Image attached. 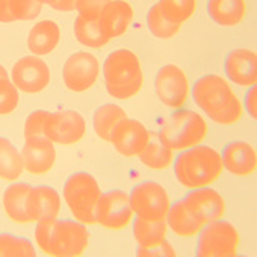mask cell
<instances>
[{
    "instance_id": "9",
    "label": "cell",
    "mask_w": 257,
    "mask_h": 257,
    "mask_svg": "<svg viewBox=\"0 0 257 257\" xmlns=\"http://www.w3.org/2000/svg\"><path fill=\"white\" fill-rule=\"evenodd\" d=\"M134 210L128 194L121 189H110L101 192L95 207V224L109 230H121L132 222Z\"/></svg>"
},
{
    "instance_id": "39",
    "label": "cell",
    "mask_w": 257,
    "mask_h": 257,
    "mask_svg": "<svg viewBox=\"0 0 257 257\" xmlns=\"http://www.w3.org/2000/svg\"><path fill=\"white\" fill-rule=\"evenodd\" d=\"M243 107L248 115L257 119V85H251L243 98Z\"/></svg>"
},
{
    "instance_id": "37",
    "label": "cell",
    "mask_w": 257,
    "mask_h": 257,
    "mask_svg": "<svg viewBox=\"0 0 257 257\" xmlns=\"http://www.w3.org/2000/svg\"><path fill=\"white\" fill-rule=\"evenodd\" d=\"M55 219H43V221L37 222V230H35L37 245L46 254H49V245H50V237H52V230H53Z\"/></svg>"
},
{
    "instance_id": "5",
    "label": "cell",
    "mask_w": 257,
    "mask_h": 257,
    "mask_svg": "<svg viewBox=\"0 0 257 257\" xmlns=\"http://www.w3.org/2000/svg\"><path fill=\"white\" fill-rule=\"evenodd\" d=\"M64 200L73 216L83 224H95V207L101 197L97 180L85 173H73L64 185Z\"/></svg>"
},
{
    "instance_id": "43",
    "label": "cell",
    "mask_w": 257,
    "mask_h": 257,
    "mask_svg": "<svg viewBox=\"0 0 257 257\" xmlns=\"http://www.w3.org/2000/svg\"><path fill=\"white\" fill-rule=\"evenodd\" d=\"M40 2H41L43 5H44V4H47V5H50V7H52V5L56 2V0H40Z\"/></svg>"
},
{
    "instance_id": "25",
    "label": "cell",
    "mask_w": 257,
    "mask_h": 257,
    "mask_svg": "<svg viewBox=\"0 0 257 257\" xmlns=\"http://www.w3.org/2000/svg\"><path fill=\"white\" fill-rule=\"evenodd\" d=\"M124 118H127L125 110L113 103H106L101 104L95 109L94 116H92V127L94 132L97 134L98 138H101L103 141L110 143V137L113 128L118 125V122H121Z\"/></svg>"
},
{
    "instance_id": "36",
    "label": "cell",
    "mask_w": 257,
    "mask_h": 257,
    "mask_svg": "<svg viewBox=\"0 0 257 257\" xmlns=\"http://www.w3.org/2000/svg\"><path fill=\"white\" fill-rule=\"evenodd\" d=\"M110 2V0H77L76 11L79 16L88 20H97L103 11V8Z\"/></svg>"
},
{
    "instance_id": "12",
    "label": "cell",
    "mask_w": 257,
    "mask_h": 257,
    "mask_svg": "<svg viewBox=\"0 0 257 257\" xmlns=\"http://www.w3.org/2000/svg\"><path fill=\"white\" fill-rule=\"evenodd\" d=\"M100 74L98 59L88 52L71 55L62 68V79L67 89L73 92H85L92 88Z\"/></svg>"
},
{
    "instance_id": "26",
    "label": "cell",
    "mask_w": 257,
    "mask_h": 257,
    "mask_svg": "<svg viewBox=\"0 0 257 257\" xmlns=\"http://www.w3.org/2000/svg\"><path fill=\"white\" fill-rule=\"evenodd\" d=\"M173 150L165 146V143L161 140L159 134L150 132L149 143L146 149L140 155V161L143 165H146L150 170H167L173 164Z\"/></svg>"
},
{
    "instance_id": "17",
    "label": "cell",
    "mask_w": 257,
    "mask_h": 257,
    "mask_svg": "<svg viewBox=\"0 0 257 257\" xmlns=\"http://www.w3.org/2000/svg\"><path fill=\"white\" fill-rule=\"evenodd\" d=\"M222 170L233 176L245 177L257 168V153L254 147L243 141H231L224 146L221 152Z\"/></svg>"
},
{
    "instance_id": "15",
    "label": "cell",
    "mask_w": 257,
    "mask_h": 257,
    "mask_svg": "<svg viewBox=\"0 0 257 257\" xmlns=\"http://www.w3.org/2000/svg\"><path fill=\"white\" fill-rule=\"evenodd\" d=\"M183 201L186 203L191 213L203 225L222 218L225 212V203H224L222 195L209 186L191 189L183 197Z\"/></svg>"
},
{
    "instance_id": "32",
    "label": "cell",
    "mask_w": 257,
    "mask_h": 257,
    "mask_svg": "<svg viewBox=\"0 0 257 257\" xmlns=\"http://www.w3.org/2000/svg\"><path fill=\"white\" fill-rule=\"evenodd\" d=\"M158 4L164 16L180 26L188 22L197 10V0H159Z\"/></svg>"
},
{
    "instance_id": "41",
    "label": "cell",
    "mask_w": 257,
    "mask_h": 257,
    "mask_svg": "<svg viewBox=\"0 0 257 257\" xmlns=\"http://www.w3.org/2000/svg\"><path fill=\"white\" fill-rule=\"evenodd\" d=\"M76 2L77 0H56V2L52 5L53 10L61 11V13H70L76 10Z\"/></svg>"
},
{
    "instance_id": "16",
    "label": "cell",
    "mask_w": 257,
    "mask_h": 257,
    "mask_svg": "<svg viewBox=\"0 0 257 257\" xmlns=\"http://www.w3.org/2000/svg\"><path fill=\"white\" fill-rule=\"evenodd\" d=\"M224 71L230 82L239 86L257 83V55L249 49H234L224 59Z\"/></svg>"
},
{
    "instance_id": "4",
    "label": "cell",
    "mask_w": 257,
    "mask_h": 257,
    "mask_svg": "<svg viewBox=\"0 0 257 257\" xmlns=\"http://www.w3.org/2000/svg\"><path fill=\"white\" fill-rule=\"evenodd\" d=\"M171 150H186L198 146L207 137L206 119L189 109H177L162 124L158 132Z\"/></svg>"
},
{
    "instance_id": "29",
    "label": "cell",
    "mask_w": 257,
    "mask_h": 257,
    "mask_svg": "<svg viewBox=\"0 0 257 257\" xmlns=\"http://www.w3.org/2000/svg\"><path fill=\"white\" fill-rule=\"evenodd\" d=\"M74 35L82 46L89 49H100L109 43V40L101 32L98 19L88 20L82 16H77L74 22Z\"/></svg>"
},
{
    "instance_id": "3",
    "label": "cell",
    "mask_w": 257,
    "mask_h": 257,
    "mask_svg": "<svg viewBox=\"0 0 257 257\" xmlns=\"http://www.w3.org/2000/svg\"><path fill=\"white\" fill-rule=\"evenodd\" d=\"M103 77L110 97L116 100L132 98L144 82L140 58L128 49L113 50L103 62Z\"/></svg>"
},
{
    "instance_id": "2",
    "label": "cell",
    "mask_w": 257,
    "mask_h": 257,
    "mask_svg": "<svg viewBox=\"0 0 257 257\" xmlns=\"http://www.w3.org/2000/svg\"><path fill=\"white\" fill-rule=\"evenodd\" d=\"M221 173V155L209 146L198 144L182 150L174 159V176L182 186L189 189L212 185Z\"/></svg>"
},
{
    "instance_id": "7",
    "label": "cell",
    "mask_w": 257,
    "mask_h": 257,
    "mask_svg": "<svg viewBox=\"0 0 257 257\" xmlns=\"http://www.w3.org/2000/svg\"><path fill=\"white\" fill-rule=\"evenodd\" d=\"M89 242V231L80 221L55 219L49 255L56 257H77L85 252Z\"/></svg>"
},
{
    "instance_id": "34",
    "label": "cell",
    "mask_w": 257,
    "mask_h": 257,
    "mask_svg": "<svg viewBox=\"0 0 257 257\" xmlns=\"http://www.w3.org/2000/svg\"><path fill=\"white\" fill-rule=\"evenodd\" d=\"M19 89L11 79H0V115H8L19 104Z\"/></svg>"
},
{
    "instance_id": "24",
    "label": "cell",
    "mask_w": 257,
    "mask_h": 257,
    "mask_svg": "<svg viewBox=\"0 0 257 257\" xmlns=\"http://www.w3.org/2000/svg\"><path fill=\"white\" fill-rule=\"evenodd\" d=\"M31 189H32V185L25 183V182H17L8 186L4 194L5 212L13 221L19 224L31 222L28 210H26V201H28V195Z\"/></svg>"
},
{
    "instance_id": "42",
    "label": "cell",
    "mask_w": 257,
    "mask_h": 257,
    "mask_svg": "<svg viewBox=\"0 0 257 257\" xmlns=\"http://www.w3.org/2000/svg\"><path fill=\"white\" fill-rule=\"evenodd\" d=\"M0 79H10V73L4 65H0Z\"/></svg>"
},
{
    "instance_id": "40",
    "label": "cell",
    "mask_w": 257,
    "mask_h": 257,
    "mask_svg": "<svg viewBox=\"0 0 257 257\" xmlns=\"http://www.w3.org/2000/svg\"><path fill=\"white\" fill-rule=\"evenodd\" d=\"M16 22L11 10H10V0H0V23H13Z\"/></svg>"
},
{
    "instance_id": "18",
    "label": "cell",
    "mask_w": 257,
    "mask_h": 257,
    "mask_svg": "<svg viewBox=\"0 0 257 257\" xmlns=\"http://www.w3.org/2000/svg\"><path fill=\"white\" fill-rule=\"evenodd\" d=\"M22 158H23L25 170L34 176H40L52 170L56 161V150L53 143L49 141L46 137L31 138L26 140L23 146Z\"/></svg>"
},
{
    "instance_id": "21",
    "label": "cell",
    "mask_w": 257,
    "mask_h": 257,
    "mask_svg": "<svg viewBox=\"0 0 257 257\" xmlns=\"http://www.w3.org/2000/svg\"><path fill=\"white\" fill-rule=\"evenodd\" d=\"M61 41V29L52 20L38 22L28 35V49L35 56L52 53Z\"/></svg>"
},
{
    "instance_id": "11",
    "label": "cell",
    "mask_w": 257,
    "mask_h": 257,
    "mask_svg": "<svg viewBox=\"0 0 257 257\" xmlns=\"http://www.w3.org/2000/svg\"><path fill=\"white\" fill-rule=\"evenodd\" d=\"M155 92L165 106L171 109L182 107L189 95V82L185 71L174 64L161 67L155 77Z\"/></svg>"
},
{
    "instance_id": "1",
    "label": "cell",
    "mask_w": 257,
    "mask_h": 257,
    "mask_svg": "<svg viewBox=\"0 0 257 257\" xmlns=\"http://www.w3.org/2000/svg\"><path fill=\"white\" fill-rule=\"evenodd\" d=\"M195 104L216 124L230 125L242 118V103L225 79L218 74H204L194 82Z\"/></svg>"
},
{
    "instance_id": "35",
    "label": "cell",
    "mask_w": 257,
    "mask_h": 257,
    "mask_svg": "<svg viewBox=\"0 0 257 257\" xmlns=\"http://www.w3.org/2000/svg\"><path fill=\"white\" fill-rule=\"evenodd\" d=\"M47 115H49V112L43 110V109H37L28 115L26 122H25V138L26 140L44 137V122H46Z\"/></svg>"
},
{
    "instance_id": "22",
    "label": "cell",
    "mask_w": 257,
    "mask_h": 257,
    "mask_svg": "<svg viewBox=\"0 0 257 257\" xmlns=\"http://www.w3.org/2000/svg\"><path fill=\"white\" fill-rule=\"evenodd\" d=\"M245 14V0H207V16L218 26H237L243 22Z\"/></svg>"
},
{
    "instance_id": "30",
    "label": "cell",
    "mask_w": 257,
    "mask_h": 257,
    "mask_svg": "<svg viewBox=\"0 0 257 257\" xmlns=\"http://www.w3.org/2000/svg\"><path fill=\"white\" fill-rule=\"evenodd\" d=\"M147 28L153 37H156L159 40H170L179 34L182 26L170 22L164 16L159 4H155L147 13Z\"/></svg>"
},
{
    "instance_id": "28",
    "label": "cell",
    "mask_w": 257,
    "mask_h": 257,
    "mask_svg": "<svg viewBox=\"0 0 257 257\" xmlns=\"http://www.w3.org/2000/svg\"><path fill=\"white\" fill-rule=\"evenodd\" d=\"M25 170L22 153L8 140L0 137V179L16 182Z\"/></svg>"
},
{
    "instance_id": "20",
    "label": "cell",
    "mask_w": 257,
    "mask_h": 257,
    "mask_svg": "<svg viewBox=\"0 0 257 257\" xmlns=\"http://www.w3.org/2000/svg\"><path fill=\"white\" fill-rule=\"evenodd\" d=\"M26 210L31 222H38L43 219H55L61 210V197L58 191L52 186H32L28 201Z\"/></svg>"
},
{
    "instance_id": "38",
    "label": "cell",
    "mask_w": 257,
    "mask_h": 257,
    "mask_svg": "<svg viewBox=\"0 0 257 257\" xmlns=\"http://www.w3.org/2000/svg\"><path fill=\"white\" fill-rule=\"evenodd\" d=\"M137 255L138 257H176L177 252L173 248V245L170 242H167V239H165L159 245L150 246V248H144V246L138 245Z\"/></svg>"
},
{
    "instance_id": "27",
    "label": "cell",
    "mask_w": 257,
    "mask_h": 257,
    "mask_svg": "<svg viewBox=\"0 0 257 257\" xmlns=\"http://www.w3.org/2000/svg\"><path fill=\"white\" fill-rule=\"evenodd\" d=\"M132 219H134V237L140 246L150 248L165 240L168 231V225L165 219L150 221L141 216H135Z\"/></svg>"
},
{
    "instance_id": "10",
    "label": "cell",
    "mask_w": 257,
    "mask_h": 257,
    "mask_svg": "<svg viewBox=\"0 0 257 257\" xmlns=\"http://www.w3.org/2000/svg\"><path fill=\"white\" fill-rule=\"evenodd\" d=\"M86 134V122L76 110H59L49 113L44 122V137L53 144L73 146Z\"/></svg>"
},
{
    "instance_id": "13",
    "label": "cell",
    "mask_w": 257,
    "mask_h": 257,
    "mask_svg": "<svg viewBox=\"0 0 257 257\" xmlns=\"http://www.w3.org/2000/svg\"><path fill=\"white\" fill-rule=\"evenodd\" d=\"M13 83L26 94H37L50 83L52 73L49 65L38 56H25L13 67Z\"/></svg>"
},
{
    "instance_id": "23",
    "label": "cell",
    "mask_w": 257,
    "mask_h": 257,
    "mask_svg": "<svg viewBox=\"0 0 257 257\" xmlns=\"http://www.w3.org/2000/svg\"><path fill=\"white\" fill-rule=\"evenodd\" d=\"M165 221L170 230L180 237H192L203 227V224L191 213L183 198L170 204Z\"/></svg>"
},
{
    "instance_id": "31",
    "label": "cell",
    "mask_w": 257,
    "mask_h": 257,
    "mask_svg": "<svg viewBox=\"0 0 257 257\" xmlns=\"http://www.w3.org/2000/svg\"><path fill=\"white\" fill-rule=\"evenodd\" d=\"M37 249L28 237L0 233V257H35Z\"/></svg>"
},
{
    "instance_id": "8",
    "label": "cell",
    "mask_w": 257,
    "mask_h": 257,
    "mask_svg": "<svg viewBox=\"0 0 257 257\" xmlns=\"http://www.w3.org/2000/svg\"><path fill=\"white\" fill-rule=\"evenodd\" d=\"M128 200L137 216L150 221L165 219L171 204L165 188L153 180H146L135 185L128 194Z\"/></svg>"
},
{
    "instance_id": "33",
    "label": "cell",
    "mask_w": 257,
    "mask_h": 257,
    "mask_svg": "<svg viewBox=\"0 0 257 257\" xmlns=\"http://www.w3.org/2000/svg\"><path fill=\"white\" fill-rule=\"evenodd\" d=\"M10 10L16 22L35 20L43 10L40 0H10Z\"/></svg>"
},
{
    "instance_id": "6",
    "label": "cell",
    "mask_w": 257,
    "mask_h": 257,
    "mask_svg": "<svg viewBox=\"0 0 257 257\" xmlns=\"http://www.w3.org/2000/svg\"><path fill=\"white\" fill-rule=\"evenodd\" d=\"M197 234V257H234L237 252L239 233L222 218L204 224Z\"/></svg>"
},
{
    "instance_id": "19",
    "label": "cell",
    "mask_w": 257,
    "mask_h": 257,
    "mask_svg": "<svg viewBox=\"0 0 257 257\" xmlns=\"http://www.w3.org/2000/svg\"><path fill=\"white\" fill-rule=\"evenodd\" d=\"M134 8L125 0H110L103 8L98 22L103 35L110 41L125 34L134 22Z\"/></svg>"
},
{
    "instance_id": "14",
    "label": "cell",
    "mask_w": 257,
    "mask_h": 257,
    "mask_svg": "<svg viewBox=\"0 0 257 257\" xmlns=\"http://www.w3.org/2000/svg\"><path fill=\"white\" fill-rule=\"evenodd\" d=\"M150 138V132L146 128L143 122L138 119L124 118L113 128L110 143L113 149L124 158H135L140 156L146 149Z\"/></svg>"
}]
</instances>
